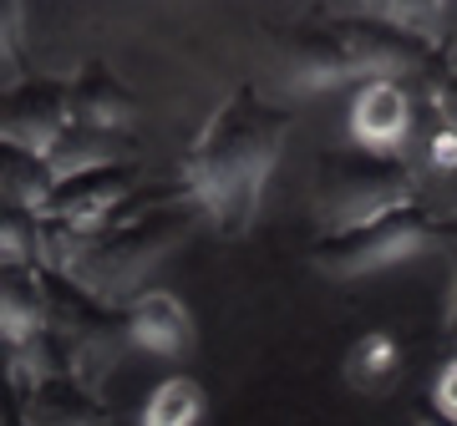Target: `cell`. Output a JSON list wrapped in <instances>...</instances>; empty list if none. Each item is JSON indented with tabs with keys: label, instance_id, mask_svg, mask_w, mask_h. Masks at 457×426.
<instances>
[{
	"label": "cell",
	"instance_id": "9",
	"mask_svg": "<svg viewBox=\"0 0 457 426\" xmlns=\"http://www.w3.org/2000/svg\"><path fill=\"white\" fill-rule=\"evenodd\" d=\"M411 132V102L407 92L386 77V82H366L351 102V143L366 148L371 158H386L407 143Z\"/></svg>",
	"mask_w": 457,
	"mask_h": 426
},
{
	"label": "cell",
	"instance_id": "4",
	"mask_svg": "<svg viewBox=\"0 0 457 426\" xmlns=\"http://www.w3.org/2000/svg\"><path fill=\"white\" fill-rule=\"evenodd\" d=\"M427 213L422 209H396L386 218H371L361 229H341V233H326L315 244V269L330 279H356V274H371V269H386V264H402L407 254L427 244Z\"/></svg>",
	"mask_w": 457,
	"mask_h": 426
},
{
	"label": "cell",
	"instance_id": "11",
	"mask_svg": "<svg viewBox=\"0 0 457 426\" xmlns=\"http://www.w3.org/2000/svg\"><path fill=\"white\" fill-rule=\"evenodd\" d=\"M46 330V290L36 264H0V340L26 345Z\"/></svg>",
	"mask_w": 457,
	"mask_h": 426
},
{
	"label": "cell",
	"instance_id": "13",
	"mask_svg": "<svg viewBox=\"0 0 457 426\" xmlns=\"http://www.w3.org/2000/svg\"><path fill=\"white\" fill-rule=\"evenodd\" d=\"M351 77H356V66H351V51L341 41V26H305L290 41V82L336 86L351 82Z\"/></svg>",
	"mask_w": 457,
	"mask_h": 426
},
{
	"label": "cell",
	"instance_id": "1",
	"mask_svg": "<svg viewBox=\"0 0 457 426\" xmlns=\"http://www.w3.org/2000/svg\"><path fill=\"white\" fill-rule=\"evenodd\" d=\"M285 132H290V117L254 86H239L209 117L188 158V198L204 209V224H213L228 239L249 229L264 178L279 163Z\"/></svg>",
	"mask_w": 457,
	"mask_h": 426
},
{
	"label": "cell",
	"instance_id": "5",
	"mask_svg": "<svg viewBox=\"0 0 457 426\" xmlns=\"http://www.w3.org/2000/svg\"><path fill=\"white\" fill-rule=\"evenodd\" d=\"M71 122L66 112V82L51 77H21V82L0 86V143H16L46 158V148L56 143Z\"/></svg>",
	"mask_w": 457,
	"mask_h": 426
},
{
	"label": "cell",
	"instance_id": "10",
	"mask_svg": "<svg viewBox=\"0 0 457 426\" xmlns=\"http://www.w3.org/2000/svg\"><path fill=\"white\" fill-rule=\"evenodd\" d=\"M132 152H137L132 132H97V127L66 122V132L46 148V168H51V178H71V173H92V168L132 163Z\"/></svg>",
	"mask_w": 457,
	"mask_h": 426
},
{
	"label": "cell",
	"instance_id": "14",
	"mask_svg": "<svg viewBox=\"0 0 457 426\" xmlns=\"http://www.w3.org/2000/svg\"><path fill=\"white\" fill-rule=\"evenodd\" d=\"M51 168L41 152L16 148V143H0V203H16V209H36L46 203L51 193Z\"/></svg>",
	"mask_w": 457,
	"mask_h": 426
},
{
	"label": "cell",
	"instance_id": "2",
	"mask_svg": "<svg viewBox=\"0 0 457 426\" xmlns=\"http://www.w3.org/2000/svg\"><path fill=\"white\" fill-rule=\"evenodd\" d=\"M204 224V209L183 193L173 198L163 188L158 198H143V203H122V209L107 218L87 249V259L77 264V284H82L92 299L112 305V310H128L132 299L143 295V284L158 274V264L173 259L188 239Z\"/></svg>",
	"mask_w": 457,
	"mask_h": 426
},
{
	"label": "cell",
	"instance_id": "7",
	"mask_svg": "<svg viewBox=\"0 0 457 426\" xmlns=\"http://www.w3.org/2000/svg\"><path fill=\"white\" fill-rule=\"evenodd\" d=\"M128 340L147 361H179L194 350V315L173 290H143L128 310Z\"/></svg>",
	"mask_w": 457,
	"mask_h": 426
},
{
	"label": "cell",
	"instance_id": "6",
	"mask_svg": "<svg viewBox=\"0 0 457 426\" xmlns=\"http://www.w3.org/2000/svg\"><path fill=\"white\" fill-rule=\"evenodd\" d=\"M137 188V163H117V168H92V173H71V178L51 183L41 213L46 218H66V224H82L97 233L112 218L128 193Z\"/></svg>",
	"mask_w": 457,
	"mask_h": 426
},
{
	"label": "cell",
	"instance_id": "17",
	"mask_svg": "<svg viewBox=\"0 0 457 426\" xmlns=\"http://www.w3.org/2000/svg\"><path fill=\"white\" fill-rule=\"evenodd\" d=\"M36 229L41 213L0 203V264H36Z\"/></svg>",
	"mask_w": 457,
	"mask_h": 426
},
{
	"label": "cell",
	"instance_id": "3",
	"mask_svg": "<svg viewBox=\"0 0 457 426\" xmlns=\"http://www.w3.org/2000/svg\"><path fill=\"white\" fill-rule=\"evenodd\" d=\"M396 209H411V173L386 163V158H345V163H336V173L320 183V198H315V213H320L326 233L361 229V224L386 218Z\"/></svg>",
	"mask_w": 457,
	"mask_h": 426
},
{
	"label": "cell",
	"instance_id": "18",
	"mask_svg": "<svg viewBox=\"0 0 457 426\" xmlns=\"http://www.w3.org/2000/svg\"><path fill=\"white\" fill-rule=\"evenodd\" d=\"M432 396H437V411H442V416H447V422H457V361L437 376V391H432Z\"/></svg>",
	"mask_w": 457,
	"mask_h": 426
},
{
	"label": "cell",
	"instance_id": "12",
	"mask_svg": "<svg viewBox=\"0 0 457 426\" xmlns=\"http://www.w3.org/2000/svg\"><path fill=\"white\" fill-rule=\"evenodd\" d=\"M21 422L26 426H102V406L82 381L46 376L21 396Z\"/></svg>",
	"mask_w": 457,
	"mask_h": 426
},
{
	"label": "cell",
	"instance_id": "16",
	"mask_svg": "<svg viewBox=\"0 0 457 426\" xmlns=\"http://www.w3.org/2000/svg\"><path fill=\"white\" fill-rule=\"evenodd\" d=\"M392 371H396L392 335H361V340L351 345V356H345V381H351L356 391H376Z\"/></svg>",
	"mask_w": 457,
	"mask_h": 426
},
{
	"label": "cell",
	"instance_id": "8",
	"mask_svg": "<svg viewBox=\"0 0 457 426\" xmlns=\"http://www.w3.org/2000/svg\"><path fill=\"white\" fill-rule=\"evenodd\" d=\"M66 112H71L77 127L132 132V122H137V97L122 86V77L107 61H82V71L66 82Z\"/></svg>",
	"mask_w": 457,
	"mask_h": 426
},
{
	"label": "cell",
	"instance_id": "15",
	"mask_svg": "<svg viewBox=\"0 0 457 426\" xmlns=\"http://www.w3.org/2000/svg\"><path fill=\"white\" fill-rule=\"evenodd\" d=\"M198 416H204V386L194 376H168L143 401L137 426H198Z\"/></svg>",
	"mask_w": 457,
	"mask_h": 426
}]
</instances>
